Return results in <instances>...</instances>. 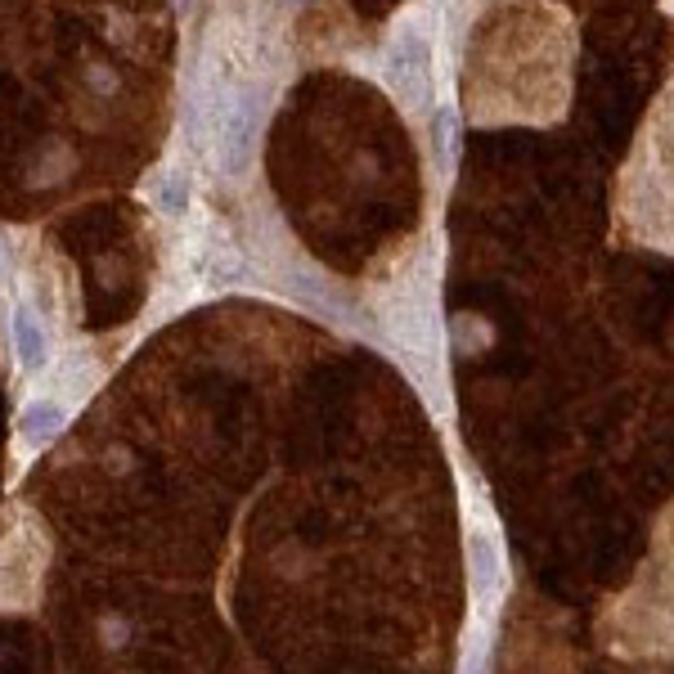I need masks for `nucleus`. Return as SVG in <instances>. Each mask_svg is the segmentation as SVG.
I'll use <instances>...</instances> for the list:
<instances>
[{"label":"nucleus","instance_id":"f257e3e1","mask_svg":"<svg viewBox=\"0 0 674 674\" xmlns=\"http://www.w3.org/2000/svg\"><path fill=\"white\" fill-rule=\"evenodd\" d=\"M481 50L508 55V68L476 72V117H558L566 104L571 23L536 0H517L513 14L486 23Z\"/></svg>","mask_w":674,"mask_h":674},{"label":"nucleus","instance_id":"f03ea898","mask_svg":"<svg viewBox=\"0 0 674 674\" xmlns=\"http://www.w3.org/2000/svg\"><path fill=\"white\" fill-rule=\"evenodd\" d=\"M620 207L643 238L674 252V81L639 131L634 158L620 180Z\"/></svg>","mask_w":674,"mask_h":674},{"label":"nucleus","instance_id":"7ed1b4c3","mask_svg":"<svg viewBox=\"0 0 674 674\" xmlns=\"http://www.w3.org/2000/svg\"><path fill=\"white\" fill-rule=\"evenodd\" d=\"M392 328V342L401 364L414 373V382L431 396L441 392V324H437V283H405L392 293L382 311Z\"/></svg>","mask_w":674,"mask_h":674},{"label":"nucleus","instance_id":"20e7f679","mask_svg":"<svg viewBox=\"0 0 674 674\" xmlns=\"http://www.w3.org/2000/svg\"><path fill=\"white\" fill-rule=\"evenodd\" d=\"M382 81H387V90L401 100L405 113H427L431 109V41L409 19L396 23V32L387 41V55H382Z\"/></svg>","mask_w":674,"mask_h":674},{"label":"nucleus","instance_id":"39448f33","mask_svg":"<svg viewBox=\"0 0 674 674\" xmlns=\"http://www.w3.org/2000/svg\"><path fill=\"white\" fill-rule=\"evenodd\" d=\"M257 131H261V104L248 90L225 94L216 113V162L229 180L248 176L252 154H257Z\"/></svg>","mask_w":674,"mask_h":674},{"label":"nucleus","instance_id":"423d86ee","mask_svg":"<svg viewBox=\"0 0 674 674\" xmlns=\"http://www.w3.org/2000/svg\"><path fill=\"white\" fill-rule=\"evenodd\" d=\"M10 328H14V356H19V364L27 373H41L45 364H50V333H45L41 315L27 302H19L14 315H10Z\"/></svg>","mask_w":674,"mask_h":674},{"label":"nucleus","instance_id":"0eeeda50","mask_svg":"<svg viewBox=\"0 0 674 674\" xmlns=\"http://www.w3.org/2000/svg\"><path fill=\"white\" fill-rule=\"evenodd\" d=\"M64 423H68V405L64 401H55V396H36V401H27L23 405V414H19V437L27 441V446H50L59 431H64Z\"/></svg>","mask_w":674,"mask_h":674},{"label":"nucleus","instance_id":"6e6552de","mask_svg":"<svg viewBox=\"0 0 674 674\" xmlns=\"http://www.w3.org/2000/svg\"><path fill=\"white\" fill-rule=\"evenodd\" d=\"M468 566H472V589L476 598H486L499 585V549L486 531H472L468 536Z\"/></svg>","mask_w":674,"mask_h":674},{"label":"nucleus","instance_id":"1a4fd4ad","mask_svg":"<svg viewBox=\"0 0 674 674\" xmlns=\"http://www.w3.org/2000/svg\"><path fill=\"white\" fill-rule=\"evenodd\" d=\"M149 194H154L158 212H167V216H180V212H184V203H189V176H184V171H176V167H167L162 176H154Z\"/></svg>","mask_w":674,"mask_h":674}]
</instances>
